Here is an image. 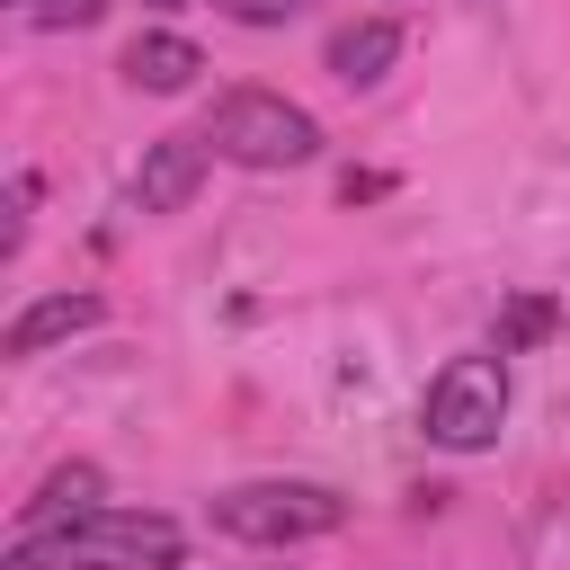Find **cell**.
Instances as JSON below:
<instances>
[{
    "label": "cell",
    "instance_id": "6da1fadb",
    "mask_svg": "<svg viewBox=\"0 0 570 570\" xmlns=\"http://www.w3.org/2000/svg\"><path fill=\"white\" fill-rule=\"evenodd\" d=\"M187 534L151 508H89L71 525L9 534V570H178Z\"/></svg>",
    "mask_w": 570,
    "mask_h": 570
},
{
    "label": "cell",
    "instance_id": "7a4b0ae2",
    "mask_svg": "<svg viewBox=\"0 0 570 570\" xmlns=\"http://www.w3.org/2000/svg\"><path fill=\"white\" fill-rule=\"evenodd\" d=\"M205 142L240 169H303L321 151V125H312V107H294L276 89H223L205 116Z\"/></svg>",
    "mask_w": 570,
    "mask_h": 570
},
{
    "label": "cell",
    "instance_id": "3957f363",
    "mask_svg": "<svg viewBox=\"0 0 570 570\" xmlns=\"http://www.w3.org/2000/svg\"><path fill=\"white\" fill-rule=\"evenodd\" d=\"M214 525L232 543H312L347 525V499L330 481H240V490H214Z\"/></svg>",
    "mask_w": 570,
    "mask_h": 570
},
{
    "label": "cell",
    "instance_id": "277c9868",
    "mask_svg": "<svg viewBox=\"0 0 570 570\" xmlns=\"http://www.w3.org/2000/svg\"><path fill=\"white\" fill-rule=\"evenodd\" d=\"M419 428H428V445H445V454L499 445V428H508V365H499V356H454V365H436V383H428V401H419Z\"/></svg>",
    "mask_w": 570,
    "mask_h": 570
},
{
    "label": "cell",
    "instance_id": "5b68a950",
    "mask_svg": "<svg viewBox=\"0 0 570 570\" xmlns=\"http://www.w3.org/2000/svg\"><path fill=\"white\" fill-rule=\"evenodd\" d=\"M205 160H214L205 134H160V142L142 151V169H134V205H142V214H178V205L205 187Z\"/></svg>",
    "mask_w": 570,
    "mask_h": 570
},
{
    "label": "cell",
    "instance_id": "8992f818",
    "mask_svg": "<svg viewBox=\"0 0 570 570\" xmlns=\"http://www.w3.org/2000/svg\"><path fill=\"white\" fill-rule=\"evenodd\" d=\"M321 62H330V80H338V89H374V80L401 62V27H392V18H356V27H338V36H330V53H321Z\"/></svg>",
    "mask_w": 570,
    "mask_h": 570
},
{
    "label": "cell",
    "instance_id": "52a82bcc",
    "mask_svg": "<svg viewBox=\"0 0 570 570\" xmlns=\"http://www.w3.org/2000/svg\"><path fill=\"white\" fill-rule=\"evenodd\" d=\"M98 321H107L98 294H45V303H27V312L9 321L0 347H9V356H45L53 338H80V330H98Z\"/></svg>",
    "mask_w": 570,
    "mask_h": 570
},
{
    "label": "cell",
    "instance_id": "ba28073f",
    "mask_svg": "<svg viewBox=\"0 0 570 570\" xmlns=\"http://www.w3.org/2000/svg\"><path fill=\"white\" fill-rule=\"evenodd\" d=\"M196 71H205V53H196L187 36H169V27H151V36H134V45H125V80H134V89H151V98L196 89Z\"/></svg>",
    "mask_w": 570,
    "mask_h": 570
},
{
    "label": "cell",
    "instance_id": "9c48e42d",
    "mask_svg": "<svg viewBox=\"0 0 570 570\" xmlns=\"http://www.w3.org/2000/svg\"><path fill=\"white\" fill-rule=\"evenodd\" d=\"M98 490H107V481H98V463H62V472H45V490L18 508V534H36V525H71V517L107 508Z\"/></svg>",
    "mask_w": 570,
    "mask_h": 570
},
{
    "label": "cell",
    "instance_id": "30bf717a",
    "mask_svg": "<svg viewBox=\"0 0 570 570\" xmlns=\"http://www.w3.org/2000/svg\"><path fill=\"white\" fill-rule=\"evenodd\" d=\"M552 330H561L552 294H508V303H499V356H517V347H534V338H552Z\"/></svg>",
    "mask_w": 570,
    "mask_h": 570
},
{
    "label": "cell",
    "instance_id": "8fae6325",
    "mask_svg": "<svg viewBox=\"0 0 570 570\" xmlns=\"http://www.w3.org/2000/svg\"><path fill=\"white\" fill-rule=\"evenodd\" d=\"M36 27H89V18H107V0H18Z\"/></svg>",
    "mask_w": 570,
    "mask_h": 570
},
{
    "label": "cell",
    "instance_id": "7c38bea8",
    "mask_svg": "<svg viewBox=\"0 0 570 570\" xmlns=\"http://www.w3.org/2000/svg\"><path fill=\"white\" fill-rule=\"evenodd\" d=\"M312 0H223V18H240V27H285V18H303Z\"/></svg>",
    "mask_w": 570,
    "mask_h": 570
},
{
    "label": "cell",
    "instance_id": "4fadbf2b",
    "mask_svg": "<svg viewBox=\"0 0 570 570\" xmlns=\"http://www.w3.org/2000/svg\"><path fill=\"white\" fill-rule=\"evenodd\" d=\"M160 9H187V0H160Z\"/></svg>",
    "mask_w": 570,
    "mask_h": 570
}]
</instances>
